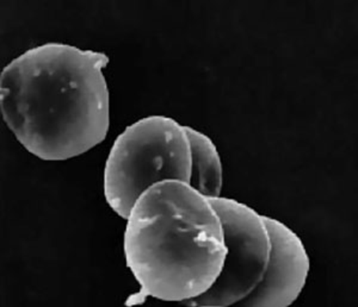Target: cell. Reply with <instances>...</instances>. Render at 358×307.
<instances>
[{"instance_id": "obj_4", "label": "cell", "mask_w": 358, "mask_h": 307, "mask_svg": "<svg viewBox=\"0 0 358 307\" xmlns=\"http://www.w3.org/2000/svg\"><path fill=\"white\" fill-rule=\"evenodd\" d=\"M224 227L226 257L220 274L203 294L183 301L187 306H233L263 279L271 254L265 216L234 199H210Z\"/></svg>"}, {"instance_id": "obj_6", "label": "cell", "mask_w": 358, "mask_h": 307, "mask_svg": "<svg viewBox=\"0 0 358 307\" xmlns=\"http://www.w3.org/2000/svg\"><path fill=\"white\" fill-rule=\"evenodd\" d=\"M185 129L192 151V175L189 184L207 198L221 197L224 170L219 150L207 135L192 126H185Z\"/></svg>"}, {"instance_id": "obj_3", "label": "cell", "mask_w": 358, "mask_h": 307, "mask_svg": "<svg viewBox=\"0 0 358 307\" xmlns=\"http://www.w3.org/2000/svg\"><path fill=\"white\" fill-rule=\"evenodd\" d=\"M192 151L185 126L173 118L150 116L120 135L106 158L103 190L111 210L127 219L140 195L158 182L189 184Z\"/></svg>"}, {"instance_id": "obj_1", "label": "cell", "mask_w": 358, "mask_h": 307, "mask_svg": "<svg viewBox=\"0 0 358 307\" xmlns=\"http://www.w3.org/2000/svg\"><path fill=\"white\" fill-rule=\"evenodd\" d=\"M106 54L64 43L29 49L0 77V106L17 141L45 161L101 144L110 128Z\"/></svg>"}, {"instance_id": "obj_2", "label": "cell", "mask_w": 358, "mask_h": 307, "mask_svg": "<svg viewBox=\"0 0 358 307\" xmlns=\"http://www.w3.org/2000/svg\"><path fill=\"white\" fill-rule=\"evenodd\" d=\"M126 220L127 266L140 285L131 304L147 297L183 303L215 283L227 253L224 227L212 200L190 184H155Z\"/></svg>"}, {"instance_id": "obj_5", "label": "cell", "mask_w": 358, "mask_h": 307, "mask_svg": "<svg viewBox=\"0 0 358 307\" xmlns=\"http://www.w3.org/2000/svg\"><path fill=\"white\" fill-rule=\"evenodd\" d=\"M271 254L261 283L236 306L287 307L301 294L310 274V256L301 239L285 224L265 216Z\"/></svg>"}]
</instances>
